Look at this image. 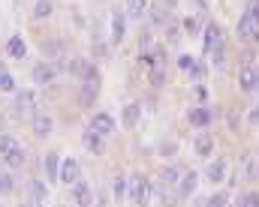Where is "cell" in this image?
<instances>
[{"label":"cell","instance_id":"cell-13","mask_svg":"<svg viewBox=\"0 0 259 207\" xmlns=\"http://www.w3.org/2000/svg\"><path fill=\"white\" fill-rule=\"evenodd\" d=\"M30 108H33V93L30 90H21L15 96V114H30Z\"/></svg>","mask_w":259,"mask_h":207},{"label":"cell","instance_id":"cell-20","mask_svg":"<svg viewBox=\"0 0 259 207\" xmlns=\"http://www.w3.org/2000/svg\"><path fill=\"white\" fill-rule=\"evenodd\" d=\"M145 9H148V0H127V15L136 21V18H142L145 15Z\"/></svg>","mask_w":259,"mask_h":207},{"label":"cell","instance_id":"cell-33","mask_svg":"<svg viewBox=\"0 0 259 207\" xmlns=\"http://www.w3.org/2000/svg\"><path fill=\"white\" fill-rule=\"evenodd\" d=\"M12 186H15V180H12V174H0V192L6 195V192H12Z\"/></svg>","mask_w":259,"mask_h":207},{"label":"cell","instance_id":"cell-31","mask_svg":"<svg viewBox=\"0 0 259 207\" xmlns=\"http://www.w3.org/2000/svg\"><path fill=\"white\" fill-rule=\"evenodd\" d=\"M238 207H259V195H256V192H247V195H241Z\"/></svg>","mask_w":259,"mask_h":207},{"label":"cell","instance_id":"cell-7","mask_svg":"<svg viewBox=\"0 0 259 207\" xmlns=\"http://www.w3.org/2000/svg\"><path fill=\"white\" fill-rule=\"evenodd\" d=\"M91 129H94L97 135H109V132L115 129V117H112V114H97V117L91 120Z\"/></svg>","mask_w":259,"mask_h":207},{"label":"cell","instance_id":"cell-25","mask_svg":"<svg viewBox=\"0 0 259 207\" xmlns=\"http://www.w3.org/2000/svg\"><path fill=\"white\" fill-rule=\"evenodd\" d=\"M15 147H21L12 135H0V156H6L9 150H15Z\"/></svg>","mask_w":259,"mask_h":207},{"label":"cell","instance_id":"cell-39","mask_svg":"<svg viewBox=\"0 0 259 207\" xmlns=\"http://www.w3.org/2000/svg\"><path fill=\"white\" fill-rule=\"evenodd\" d=\"M0 123H3V120H0Z\"/></svg>","mask_w":259,"mask_h":207},{"label":"cell","instance_id":"cell-21","mask_svg":"<svg viewBox=\"0 0 259 207\" xmlns=\"http://www.w3.org/2000/svg\"><path fill=\"white\" fill-rule=\"evenodd\" d=\"M139 114H142V108H139L136 102H130V105L124 108V123H127V126H136V123H139Z\"/></svg>","mask_w":259,"mask_h":207},{"label":"cell","instance_id":"cell-1","mask_svg":"<svg viewBox=\"0 0 259 207\" xmlns=\"http://www.w3.org/2000/svg\"><path fill=\"white\" fill-rule=\"evenodd\" d=\"M151 192H154V186H151V180H148L145 174H133V177H130V201L148 204Z\"/></svg>","mask_w":259,"mask_h":207},{"label":"cell","instance_id":"cell-36","mask_svg":"<svg viewBox=\"0 0 259 207\" xmlns=\"http://www.w3.org/2000/svg\"><path fill=\"white\" fill-rule=\"evenodd\" d=\"M247 120H250V123H259V102L253 105V111H250V117H247Z\"/></svg>","mask_w":259,"mask_h":207},{"label":"cell","instance_id":"cell-34","mask_svg":"<svg viewBox=\"0 0 259 207\" xmlns=\"http://www.w3.org/2000/svg\"><path fill=\"white\" fill-rule=\"evenodd\" d=\"M178 66L190 69V66H193V57H190V54H181V57H178Z\"/></svg>","mask_w":259,"mask_h":207},{"label":"cell","instance_id":"cell-28","mask_svg":"<svg viewBox=\"0 0 259 207\" xmlns=\"http://www.w3.org/2000/svg\"><path fill=\"white\" fill-rule=\"evenodd\" d=\"M9 54H12V57H24V42H21L18 36L9 39Z\"/></svg>","mask_w":259,"mask_h":207},{"label":"cell","instance_id":"cell-9","mask_svg":"<svg viewBox=\"0 0 259 207\" xmlns=\"http://www.w3.org/2000/svg\"><path fill=\"white\" fill-rule=\"evenodd\" d=\"M217 45H223V33L217 24H208L205 27V51H214Z\"/></svg>","mask_w":259,"mask_h":207},{"label":"cell","instance_id":"cell-11","mask_svg":"<svg viewBox=\"0 0 259 207\" xmlns=\"http://www.w3.org/2000/svg\"><path fill=\"white\" fill-rule=\"evenodd\" d=\"M45 174H48V180H51V183H57V180H60V159H57V150L45 156Z\"/></svg>","mask_w":259,"mask_h":207},{"label":"cell","instance_id":"cell-18","mask_svg":"<svg viewBox=\"0 0 259 207\" xmlns=\"http://www.w3.org/2000/svg\"><path fill=\"white\" fill-rule=\"evenodd\" d=\"M81 141H84V147H88L91 153H100V150H103V144H100V135H97L94 129H84V132H81Z\"/></svg>","mask_w":259,"mask_h":207},{"label":"cell","instance_id":"cell-10","mask_svg":"<svg viewBox=\"0 0 259 207\" xmlns=\"http://www.w3.org/2000/svg\"><path fill=\"white\" fill-rule=\"evenodd\" d=\"M196 180H199V174H193V171H187V174L181 177V186H178V201L193 195V189H196Z\"/></svg>","mask_w":259,"mask_h":207},{"label":"cell","instance_id":"cell-8","mask_svg":"<svg viewBox=\"0 0 259 207\" xmlns=\"http://www.w3.org/2000/svg\"><path fill=\"white\" fill-rule=\"evenodd\" d=\"M60 180L69 183V186L78 180V162H75V159H63V162H60Z\"/></svg>","mask_w":259,"mask_h":207},{"label":"cell","instance_id":"cell-24","mask_svg":"<svg viewBox=\"0 0 259 207\" xmlns=\"http://www.w3.org/2000/svg\"><path fill=\"white\" fill-rule=\"evenodd\" d=\"M0 90H3V93H12V90H15V75L6 72V69H0Z\"/></svg>","mask_w":259,"mask_h":207},{"label":"cell","instance_id":"cell-12","mask_svg":"<svg viewBox=\"0 0 259 207\" xmlns=\"http://www.w3.org/2000/svg\"><path fill=\"white\" fill-rule=\"evenodd\" d=\"M157 177H160V183H163V186H178V180H181L184 174H181V168H178V165H169V168H163Z\"/></svg>","mask_w":259,"mask_h":207},{"label":"cell","instance_id":"cell-26","mask_svg":"<svg viewBox=\"0 0 259 207\" xmlns=\"http://www.w3.org/2000/svg\"><path fill=\"white\" fill-rule=\"evenodd\" d=\"M211 147H214V141H211L208 135H202V138L196 141V153H199V156H208V153H211Z\"/></svg>","mask_w":259,"mask_h":207},{"label":"cell","instance_id":"cell-2","mask_svg":"<svg viewBox=\"0 0 259 207\" xmlns=\"http://www.w3.org/2000/svg\"><path fill=\"white\" fill-rule=\"evenodd\" d=\"M97 93H100V75H97V69H94V72H88V75L81 78V93H78V102H81V108L94 105Z\"/></svg>","mask_w":259,"mask_h":207},{"label":"cell","instance_id":"cell-3","mask_svg":"<svg viewBox=\"0 0 259 207\" xmlns=\"http://www.w3.org/2000/svg\"><path fill=\"white\" fill-rule=\"evenodd\" d=\"M238 36L241 39H259V18L253 12H244L238 21Z\"/></svg>","mask_w":259,"mask_h":207},{"label":"cell","instance_id":"cell-38","mask_svg":"<svg viewBox=\"0 0 259 207\" xmlns=\"http://www.w3.org/2000/svg\"><path fill=\"white\" fill-rule=\"evenodd\" d=\"M24 207H33V204H24Z\"/></svg>","mask_w":259,"mask_h":207},{"label":"cell","instance_id":"cell-6","mask_svg":"<svg viewBox=\"0 0 259 207\" xmlns=\"http://www.w3.org/2000/svg\"><path fill=\"white\" fill-rule=\"evenodd\" d=\"M72 198H75V204L78 207H91L94 204V198H91V186H88L84 180H81V183H78V180L72 183Z\"/></svg>","mask_w":259,"mask_h":207},{"label":"cell","instance_id":"cell-5","mask_svg":"<svg viewBox=\"0 0 259 207\" xmlns=\"http://www.w3.org/2000/svg\"><path fill=\"white\" fill-rule=\"evenodd\" d=\"M51 81H57V66L39 63V66L33 69V84H51Z\"/></svg>","mask_w":259,"mask_h":207},{"label":"cell","instance_id":"cell-22","mask_svg":"<svg viewBox=\"0 0 259 207\" xmlns=\"http://www.w3.org/2000/svg\"><path fill=\"white\" fill-rule=\"evenodd\" d=\"M112 39H115V42L124 39V15H121V12H115V18H112Z\"/></svg>","mask_w":259,"mask_h":207},{"label":"cell","instance_id":"cell-30","mask_svg":"<svg viewBox=\"0 0 259 207\" xmlns=\"http://www.w3.org/2000/svg\"><path fill=\"white\" fill-rule=\"evenodd\" d=\"M226 204H229L226 192H217V195H211V198H208V204H205V207H226Z\"/></svg>","mask_w":259,"mask_h":207},{"label":"cell","instance_id":"cell-19","mask_svg":"<svg viewBox=\"0 0 259 207\" xmlns=\"http://www.w3.org/2000/svg\"><path fill=\"white\" fill-rule=\"evenodd\" d=\"M3 162H6L9 168H18V165H24V162H27V153H24L21 147H15V150H9V153L3 156Z\"/></svg>","mask_w":259,"mask_h":207},{"label":"cell","instance_id":"cell-4","mask_svg":"<svg viewBox=\"0 0 259 207\" xmlns=\"http://www.w3.org/2000/svg\"><path fill=\"white\" fill-rule=\"evenodd\" d=\"M241 177L244 180H259V153H244L241 156Z\"/></svg>","mask_w":259,"mask_h":207},{"label":"cell","instance_id":"cell-32","mask_svg":"<svg viewBox=\"0 0 259 207\" xmlns=\"http://www.w3.org/2000/svg\"><path fill=\"white\" fill-rule=\"evenodd\" d=\"M151 42H154V39H151V33H142V42H139V48H142V60L151 54Z\"/></svg>","mask_w":259,"mask_h":207},{"label":"cell","instance_id":"cell-16","mask_svg":"<svg viewBox=\"0 0 259 207\" xmlns=\"http://www.w3.org/2000/svg\"><path fill=\"white\" fill-rule=\"evenodd\" d=\"M190 123L199 126V129H205V126L211 123V111H208V108H193V111H190Z\"/></svg>","mask_w":259,"mask_h":207},{"label":"cell","instance_id":"cell-37","mask_svg":"<svg viewBox=\"0 0 259 207\" xmlns=\"http://www.w3.org/2000/svg\"><path fill=\"white\" fill-rule=\"evenodd\" d=\"M196 96H199V99H205V96H208V90H205L202 84H196Z\"/></svg>","mask_w":259,"mask_h":207},{"label":"cell","instance_id":"cell-14","mask_svg":"<svg viewBox=\"0 0 259 207\" xmlns=\"http://www.w3.org/2000/svg\"><path fill=\"white\" fill-rule=\"evenodd\" d=\"M51 117H45V114H33V132L39 135V138H45L48 132H51Z\"/></svg>","mask_w":259,"mask_h":207},{"label":"cell","instance_id":"cell-27","mask_svg":"<svg viewBox=\"0 0 259 207\" xmlns=\"http://www.w3.org/2000/svg\"><path fill=\"white\" fill-rule=\"evenodd\" d=\"M33 15H36V18H48V15H51V3H48V0H39V3L33 6Z\"/></svg>","mask_w":259,"mask_h":207},{"label":"cell","instance_id":"cell-17","mask_svg":"<svg viewBox=\"0 0 259 207\" xmlns=\"http://www.w3.org/2000/svg\"><path fill=\"white\" fill-rule=\"evenodd\" d=\"M211 183H220L223 177H226V159H217V162H211V168H208V174H205Z\"/></svg>","mask_w":259,"mask_h":207},{"label":"cell","instance_id":"cell-23","mask_svg":"<svg viewBox=\"0 0 259 207\" xmlns=\"http://www.w3.org/2000/svg\"><path fill=\"white\" fill-rule=\"evenodd\" d=\"M27 189H30V195H33L36 201H42V198H45V183H42V180H36V177H30V183H27Z\"/></svg>","mask_w":259,"mask_h":207},{"label":"cell","instance_id":"cell-29","mask_svg":"<svg viewBox=\"0 0 259 207\" xmlns=\"http://www.w3.org/2000/svg\"><path fill=\"white\" fill-rule=\"evenodd\" d=\"M115 198H118V201L127 198V180H124V177H115Z\"/></svg>","mask_w":259,"mask_h":207},{"label":"cell","instance_id":"cell-35","mask_svg":"<svg viewBox=\"0 0 259 207\" xmlns=\"http://www.w3.org/2000/svg\"><path fill=\"white\" fill-rule=\"evenodd\" d=\"M190 75L193 78H205V66H190Z\"/></svg>","mask_w":259,"mask_h":207},{"label":"cell","instance_id":"cell-15","mask_svg":"<svg viewBox=\"0 0 259 207\" xmlns=\"http://www.w3.org/2000/svg\"><path fill=\"white\" fill-rule=\"evenodd\" d=\"M241 87H244V90H259V66L241 72Z\"/></svg>","mask_w":259,"mask_h":207}]
</instances>
